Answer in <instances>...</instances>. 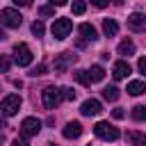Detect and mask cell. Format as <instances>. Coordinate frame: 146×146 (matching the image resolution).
Masks as SVG:
<instances>
[{
  "label": "cell",
  "instance_id": "cell-31",
  "mask_svg": "<svg viewBox=\"0 0 146 146\" xmlns=\"http://www.w3.org/2000/svg\"><path fill=\"white\" fill-rule=\"evenodd\" d=\"M107 2H110V0H91V5H94V7H98V9H103Z\"/></svg>",
  "mask_w": 146,
  "mask_h": 146
},
{
  "label": "cell",
  "instance_id": "cell-4",
  "mask_svg": "<svg viewBox=\"0 0 146 146\" xmlns=\"http://www.w3.org/2000/svg\"><path fill=\"white\" fill-rule=\"evenodd\" d=\"M39 130H41V121L36 116H25L23 119V123H21V137H25V139L36 137Z\"/></svg>",
  "mask_w": 146,
  "mask_h": 146
},
{
  "label": "cell",
  "instance_id": "cell-9",
  "mask_svg": "<svg viewBox=\"0 0 146 146\" xmlns=\"http://www.w3.org/2000/svg\"><path fill=\"white\" fill-rule=\"evenodd\" d=\"M128 27L132 32H146V14H139V11L130 14L128 16Z\"/></svg>",
  "mask_w": 146,
  "mask_h": 146
},
{
  "label": "cell",
  "instance_id": "cell-38",
  "mask_svg": "<svg viewBox=\"0 0 146 146\" xmlns=\"http://www.w3.org/2000/svg\"><path fill=\"white\" fill-rule=\"evenodd\" d=\"M89 146H91V144H89Z\"/></svg>",
  "mask_w": 146,
  "mask_h": 146
},
{
  "label": "cell",
  "instance_id": "cell-20",
  "mask_svg": "<svg viewBox=\"0 0 146 146\" xmlns=\"http://www.w3.org/2000/svg\"><path fill=\"white\" fill-rule=\"evenodd\" d=\"M103 98L110 100V103H114V100L119 98V89H116V87H105V89H103Z\"/></svg>",
  "mask_w": 146,
  "mask_h": 146
},
{
  "label": "cell",
  "instance_id": "cell-18",
  "mask_svg": "<svg viewBox=\"0 0 146 146\" xmlns=\"http://www.w3.org/2000/svg\"><path fill=\"white\" fill-rule=\"evenodd\" d=\"M89 78H91V82H100L103 78H105V71H103V66H91L89 68Z\"/></svg>",
  "mask_w": 146,
  "mask_h": 146
},
{
  "label": "cell",
  "instance_id": "cell-17",
  "mask_svg": "<svg viewBox=\"0 0 146 146\" xmlns=\"http://www.w3.org/2000/svg\"><path fill=\"white\" fill-rule=\"evenodd\" d=\"M119 55H135V43L130 41V39H123L121 43H119Z\"/></svg>",
  "mask_w": 146,
  "mask_h": 146
},
{
  "label": "cell",
  "instance_id": "cell-7",
  "mask_svg": "<svg viewBox=\"0 0 146 146\" xmlns=\"http://www.w3.org/2000/svg\"><path fill=\"white\" fill-rule=\"evenodd\" d=\"M71 30H73V23H71L68 18H55V23H52V27H50V32H52L55 39H66Z\"/></svg>",
  "mask_w": 146,
  "mask_h": 146
},
{
  "label": "cell",
  "instance_id": "cell-13",
  "mask_svg": "<svg viewBox=\"0 0 146 146\" xmlns=\"http://www.w3.org/2000/svg\"><path fill=\"white\" fill-rule=\"evenodd\" d=\"M78 32L82 34V39H84V41H96V39H98V34H96V27H94L91 23H82V25L78 27Z\"/></svg>",
  "mask_w": 146,
  "mask_h": 146
},
{
  "label": "cell",
  "instance_id": "cell-32",
  "mask_svg": "<svg viewBox=\"0 0 146 146\" xmlns=\"http://www.w3.org/2000/svg\"><path fill=\"white\" fill-rule=\"evenodd\" d=\"M14 5H18V7H30L32 0H14Z\"/></svg>",
  "mask_w": 146,
  "mask_h": 146
},
{
  "label": "cell",
  "instance_id": "cell-6",
  "mask_svg": "<svg viewBox=\"0 0 146 146\" xmlns=\"http://www.w3.org/2000/svg\"><path fill=\"white\" fill-rule=\"evenodd\" d=\"M0 23H2L5 27H11V30H16V27H21V23H23V16H21L16 9H2V11H0Z\"/></svg>",
  "mask_w": 146,
  "mask_h": 146
},
{
  "label": "cell",
  "instance_id": "cell-3",
  "mask_svg": "<svg viewBox=\"0 0 146 146\" xmlns=\"http://www.w3.org/2000/svg\"><path fill=\"white\" fill-rule=\"evenodd\" d=\"M41 100H43V107L46 110H55L59 103H62V91L55 89V87H46L41 91Z\"/></svg>",
  "mask_w": 146,
  "mask_h": 146
},
{
  "label": "cell",
  "instance_id": "cell-2",
  "mask_svg": "<svg viewBox=\"0 0 146 146\" xmlns=\"http://www.w3.org/2000/svg\"><path fill=\"white\" fill-rule=\"evenodd\" d=\"M21 96L18 94H9V96H5L2 98V103H0V112L5 114V116H14L18 110H21Z\"/></svg>",
  "mask_w": 146,
  "mask_h": 146
},
{
  "label": "cell",
  "instance_id": "cell-10",
  "mask_svg": "<svg viewBox=\"0 0 146 146\" xmlns=\"http://www.w3.org/2000/svg\"><path fill=\"white\" fill-rule=\"evenodd\" d=\"M80 112H82L84 116H96V114H100V112H103V105H100V100L89 98V100H84V103H82Z\"/></svg>",
  "mask_w": 146,
  "mask_h": 146
},
{
  "label": "cell",
  "instance_id": "cell-33",
  "mask_svg": "<svg viewBox=\"0 0 146 146\" xmlns=\"http://www.w3.org/2000/svg\"><path fill=\"white\" fill-rule=\"evenodd\" d=\"M48 2H50L52 7H62V5H66L68 0H48Z\"/></svg>",
  "mask_w": 146,
  "mask_h": 146
},
{
  "label": "cell",
  "instance_id": "cell-23",
  "mask_svg": "<svg viewBox=\"0 0 146 146\" xmlns=\"http://www.w3.org/2000/svg\"><path fill=\"white\" fill-rule=\"evenodd\" d=\"M43 32H46L43 23H41V21H34V23H32V34H34V36H41Z\"/></svg>",
  "mask_w": 146,
  "mask_h": 146
},
{
  "label": "cell",
  "instance_id": "cell-27",
  "mask_svg": "<svg viewBox=\"0 0 146 146\" xmlns=\"http://www.w3.org/2000/svg\"><path fill=\"white\" fill-rule=\"evenodd\" d=\"M43 73H46V66H43V64H39V66H34V68L30 71V75H32V78H36V75H43Z\"/></svg>",
  "mask_w": 146,
  "mask_h": 146
},
{
  "label": "cell",
  "instance_id": "cell-19",
  "mask_svg": "<svg viewBox=\"0 0 146 146\" xmlns=\"http://www.w3.org/2000/svg\"><path fill=\"white\" fill-rule=\"evenodd\" d=\"M73 75H75V80H78L80 84H84V87H89V84H91V78H89V71H82V68H80V71H75Z\"/></svg>",
  "mask_w": 146,
  "mask_h": 146
},
{
  "label": "cell",
  "instance_id": "cell-5",
  "mask_svg": "<svg viewBox=\"0 0 146 146\" xmlns=\"http://www.w3.org/2000/svg\"><path fill=\"white\" fill-rule=\"evenodd\" d=\"M32 50H30V46L27 43H16L14 46V59H16V64L18 66H30L32 64Z\"/></svg>",
  "mask_w": 146,
  "mask_h": 146
},
{
  "label": "cell",
  "instance_id": "cell-14",
  "mask_svg": "<svg viewBox=\"0 0 146 146\" xmlns=\"http://www.w3.org/2000/svg\"><path fill=\"white\" fill-rule=\"evenodd\" d=\"M125 139H128V144H130V146H146V135H144V132H139V130H130Z\"/></svg>",
  "mask_w": 146,
  "mask_h": 146
},
{
  "label": "cell",
  "instance_id": "cell-29",
  "mask_svg": "<svg viewBox=\"0 0 146 146\" xmlns=\"http://www.w3.org/2000/svg\"><path fill=\"white\" fill-rule=\"evenodd\" d=\"M112 116H114V119H123L125 114H123V110H121V107H116V110H112Z\"/></svg>",
  "mask_w": 146,
  "mask_h": 146
},
{
  "label": "cell",
  "instance_id": "cell-22",
  "mask_svg": "<svg viewBox=\"0 0 146 146\" xmlns=\"http://www.w3.org/2000/svg\"><path fill=\"white\" fill-rule=\"evenodd\" d=\"M84 11H87V2H84V0H73V14L80 16V14H84Z\"/></svg>",
  "mask_w": 146,
  "mask_h": 146
},
{
  "label": "cell",
  "instance_id": "cell-30",
  "mask_svg": "<svg viewBox=\"0 0 146 146\" xmlns=\"http://www.w3.org/2000/svg\"><path fill=\"white\" fill-rule=\"evenodd\" d=\"M11 146H27V141H25V137H21V139L16 137V139L11 141Z\"/></svg>",
  "mask_w": 146,
  "mask_h": 146
},
{
  "label": "cell",
  "instance_id": "cell-26",
  "mask_svg": "<svg viewBox=\"0 0 146 146\" xmlns=\"http://www.w3.org/2000/svg\"><path fill=\"white\" fill-rule=\"evenodd\" d=\"M55 14V7L52 5H43L41 9H39V16H43V18H48V16H52Z\"/></svg>",
  "mask_w": 146,
  "mask_h": 146
},
{
  "label": "cell",
  "instance_id": "cell-16",
  "mask_svg": "<svg viewBox=\"0 0 146 146\" xmlns=\"http://www.w3.org/2000/svg\"><path fill=\"white\" fill-rule=\"evenodd\" d=\"M103 32H105V36H114V34L119 32V25H116V21H112V18H105V21H103Z\"/></svg>",
  "mask_w": 146,
  "mask_h": 146
},
{
  "label": "cell",
  "instance_id": "cell-34",
  "mask_svg": "<svg viewBox=\"0 0 146 146\" xmlns=\"http://www.w3.org/2000/svg\"><path fill=\"white\" fill-rule=\"evenodd\" d=\"M5 39H7V34H5L2 30H0V41H5Z\"/></svg>",
  "mask_w": 146,
  "mask_h": 146
},
{
  "label": "cell",
  "instance_id": "cell-15",
  "mask_svg": "<svg viewBox=\"0 0 146 146\" xmlns=\"http://www.w3.org/2000/svg\"><path fill=\"white\" fill-rule=\"evenodd\" d=\"M128 94H130V96H141V94H146V82H141V80L128 82Z\"/></svg>",
  "mask_w": 146,
  "mask_h": 146
},
{
  "label": "cell",
  "instance_id": "cell-37",
  "mask_svg": "<svg viewBox=\"0 0 146 146\" xmlns=\"http://www.w3.org/2000/svg\"><path fill=\"white\" fill-rule=\"evenodd\" d=\"M48 146H57V144H48Z\"/></svg>",
  "mask_w": 146,
  "mask_h": 146
},
{
  "label": "cell",
  "instance_id": "cell-24",
  "mask_svg": "<svg viewBox=\"0 0 146 146\" xmlns=\"http://www.w3.org/2000/svg\"><path fill=\"white\" fill-rule=\"evenodd\" d=\"M59 91H62V100H73V98H75V91H73L71 87H62Z\"/></svg>",
  "mask_w": 146,
  "mask_h": 146
},
{
  "label": "cell",
  "instance_id": "cell-35",
  "mask_svg": "<svg viewBox=\"0 0 146 146\" xmlns=\"http://www.w3.org/2000/svg\"><path fill=\"white\" fill-rule=\"evenodd\" d=\"M114 5H123V0H114Z\"/></svg>",
  "mask_w": 146,
  "mask_h": 146
},
{
  "label": "cell",
  "instance_id": "cell-28",
  "mask_svg": "<svg viewBox=\"0 0 146 146\" xmlns=\"http://www.w3.org/2000/svg\"><path fill=\"white\" fill-rule=\"evenodd\" d=\"M137 68H139V73H144V75H146V57H141V59H139Z\"/></svg>",
  "mask_w": 146,
  "mask_h": 146
},
{
  "label": "cell",
  "instance_id": "cell-11",
  "mask_svg": "<svg viewBox=\"0 0 146 146\" xmlns=\"http://www.w3.org/2000/svg\"><path fill=\"white\" fill-rule=\"evenodd\" d=\"M62 135H64L66 139H78V137L82 135V125H80L78 121H68V123L64 125V130H62Z\"/></svg>",
  "mask_w": 146,
  "mask_h": 146
},
{
  "label": "cell",
  "instance_id": "cell-1",
  "mask_svg": "<svg viewBox=\"0 0 146 146\" xmlns=\"http://www.w3.org/2000/svg\"><path fill=\"white\" fill-rule=\"evenodd\" d=\"M94 132H96V137H100L105 141H116L119 139V128H114L110 121H98L94 125Z\"/></svg>",
  "mask_w": 146,
  "mask_h": 146
},
{
  "label": "cell",
  "instance_id": "cell-8",
  "mask_svg": "<svg viewBox=\"0 0 146 146\" xmlns=\"http://www.w3.org/2000/svg\"><path fill=\"white\" fill-rule=\"evenodd\" d=\"M75 62V55L73 52H62L55 57V73H66L68 66Z\"/></svg>",
  "mask_w": 146,
  "mask_h": 146
},
{
  "label": "cell",
  "instance_id": "cell-21",
  "mask_svg": "<svg viewBox=\"0 0 146 146\" xmlns=\"http://www.w3.org/2000/svg\"><path fill=\"white\" fill-rule=\"evenodd\" d=\"M132 119L135 121H146V105H135L132 107Z\"/></svg>",
  "mask_w": 146,
  "mask_h": 146
},
{
  "label": "cell",
  "instance_id": "cell-25",
  "mask_svg": "<svg viewBox=\"0 0 146 146\" xmlns=\"http://www.w3.org/2000/svg\"><path fill=\"white\" fill-rule=\"evenodd\" d=\"M9 66H11V59H9L7 55H0V73H7Z\"/></svg>",
  "mask_w": 146,
  "mask_h": 146
},
{
  "label": "cell",
  "instance_id": "cell-12",
  "mask_svg": "<svg viewBox=\"0 0 146 146\" xmlns=\"http://www.w3.org/2000/svg\"><path fill=\"white\" fill-rule=\"evenodd\" d=\"M128 73H130V64L123 62V59H119V62L114 64V68H112L114 80H123V78H128Z\"/></svg>",
  "mask_w": 146,
  "mask_h": 146
},
{
  "label": "cell",
  "instance_id": "cell-36",
  "mask_svg": "<svg viewBox=\"0 0 146 146\" xmlns=\"http://www.w3.org/2000/svg\"><path fill=\"white\" fill-rule=\"evenodd\" d=\"M0 128H5V121H2V119H0Z\"/></svg>",
  "mask_w": 146,
  "mask_h": 146
}]
</instances>
